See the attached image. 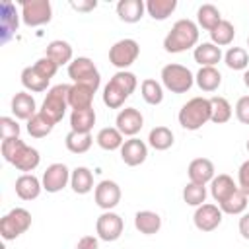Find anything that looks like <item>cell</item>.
Here are the masks:
<instances>
[{
    "mask_svg": "<svg viewBox=\"0 0 249 249\" xmlns=\"http://www.w3.org/2000/svg\"><path fill=\"white\" fill-rule=\"evenodd\" d=\"M53 126H54V124H53L45 115H41V113L33 115V117L27 121V132H29L33 138H45L47 134H51Z\"/></svg>",
    "mask_w": 249,
    "mask_h": 249,
    "instance_id": "40",
    "label": "cell"
},
{
    "mask_svg": "<svg viewBox=\"0 0 249 249\" xmlns=\"http://www.w3.org/2000/svg\"><path fill=\"white\" fill-rule=\"evenodd\" d=\"M121 158H123V161L126 165L136 167V165H140V163L146 161V158H148V146L140 138L124 140V144L121 146Z\"/></svg>",
    "mask_w": 249,
    "mask_h": 249,
    "instance_id": "16",
    "label": "cell"
},
{
    "mask_svg": "<svg viewBox=\"0 0 249 249\" xmlns=\"http://www.w3.org/2000/svg\"><path fill=\"white\" fill-rule=\"evenodd\" d=\"M224 62L231 70H245L249 64V54L241 47H230L228 53L224 54Z\"/></svg>",
    "mask_w": 249,
    "mask_h": 249,
    "instance_id": "38",
    "label": "cell"
},
{
    "mask_svg": "<svg viewBox=\"0 0 249 249\" xmlns=\"http://www.w3.org/2000/svg\"><path fill=\"white\" fill-rule=\"evenodd\" d=\"M33 68L43 76V78H47V80H51L54 74H56V70H58V64L54 62V60H51L49 56H43V58H39L35 64H33Z\"/></svg>",
    "mask_w": 249,
    "mask_h": 249,
    "instance_id": "44",
    "label": "cell"
},
{
    "mask_svg": "<svg viewBox=\"0 0 249 249\" xmlns=\"http://www.w3.org/2000/svg\"><path fill=\"white\" fill-rule=\"evenodd\" d=\"M31 226V214L25 208H12L8 214H4V218L0 220V233L6 241L19 237L21 233H25Z\"/></svg>",
    "mask_w": 249,
    "mask_h": 249,
    "instance_id": "6",
    "label": "cell"
},
{
    "mask_svg": "<svg viewBox=\"0 0 249 249\" xmlns=\"http://www.w3.org/2000/svg\"><path fill=\"white\" fill-rule=\"evenodd\" d=\"M183 200L191 206H200L206 200V187L204 185H196V183H187V187L183 189Z\"/></svg>",
    "mask_w": 249,
    "mask_h": 249,
    "instance_id": "42",
    "label": "cell"
},
{
    "mask_svg": "<svg viewBox=\"0 0 249 249\" xmlns=\"http://www.w3.org/2000/svg\"><path fill=\"white\" fill-rule=\"evenodd\" d=\"M220 206V210L224 212V214H241L245 208H247V195L241 191V189H237L231 196H228L222 204H218Z\"/></svg>",
    "mask_w": 249,
    "mask_h": 249,
    "instance_id": "41",
    "label": "cell"
},
{
    "mask_svg": "<svg viewBox=\"0 0 249 249\" xmlns=\"http://www.w3.org/2000/svg\"><path fill=\"white\" fill-rule=\"evenodd\" d=\"M19 25V18L16 12V6L10 0H4L0 4V35H2V43H8L10 37L18 31Z\"/></svg>",
    "mask_w": 249,
    "mask_h": 249,
    "instance_id": "15",
    "label": "cell"
},
{
    "mask_svg": "<svg viewBox=\"0 0 249 249\" xmlns=\"http://www.w3.org/2000/svg\"><path fill=\"white\" fill-rule=\"evenodd\" d=\"M235 117L239 123L249 124V95H243L235 103Z\"/></svg>",
    "mask_w": 249,
    "mask_h": 249,
    "instance_id": "45",
    "label": "cell"
},
{
    "mask_svg": "<svg viewBox=\"0 0 249 249\" xmlns=\"http://www.w3.org/2000/svg\"><path fill=\"white\" fill-rule=\"evenodd\" d=\"M53 18V6L49 0H23L21 19L27 27H39L49 23Z\"/></svg>",
    "mask_w": 249,
    "mask_h": 249,
    "instance_id": "8",
    "label": "cell"
},
{
    "mask_svg": "<svg viewBox=\"0 0 249 249\" xmlns=\"http://www.w3.org/2000/svg\"><path fill=\"white\" fill-rule=\"evenodd\" d=\"M189 179L196 185H206L214 179V163L208 158H196L189 163Z\"/></svg>",
    "mask_w": 249,
    "mask_h": 249,
    "instance_id": "17",
    "label": "cell"
},
{
    "mask_svg": "<svg viewBox=\"0 0 249 249\" xmlns=\"http://www.w3.org/2000/svg\"><path fill=\"white\" fill-rule=\"evenodd\" d=\"M210 113H212L210 99H206V97H193V99H189L181 107L177 119H179V124L183 128L198 130L202 124H206L210 121Z\"/></svg>",
    "mask_w": 249,
    "mask_h": 249,
    "instance_id": "3",
    "label": "cell"
},
{
    "mask_svg": "<svg viewBox=\"0 0 249 249\" xmlns=\"http://www.w3.org/2000/svg\"><path fill=\"white\" fill-rule=\"evenodd\" d=\"M128 97H130V95H128L121 86H117V84L111 82V80H109V84L103 88V103H105L109 109H119Z\"/></svg>",
    "mask_w": 249,
    "mask_h": 249,
    "instance_id": "36",
    "label": "cell"
},
{
    "mask_svg": "<svg viewBox=\"0 0 249 249\" xmlns=\"http://www.w3.org/2000/svg\"><path fill=\"white\" fill-rule=\"evenodd\" d=\"M70 6L78 12H89V10H95L97 2L95 0H88V2H70Z\"/></svg>",
    "mask_w": 249,
    "mask_h": 249,
    "instance_id": "48",
    "label": "cell"
},
{
    "mask_svg": "<svg viewBox=\"0 0 249 249\" xmlns=\"http://www.w3.org/2000/svg\"><path fill=\"white\" fill-rule=\"evenodd\" d=\"M2 156L8 163H12L16 169L27 173V171H33L39 161H41V156L35 148L27 146L23 140L19 138H12V140H2Z\"/></svg>",
    "mask_w": 249,
    "mask_h": 249,
    "instance_id": "1",
    "label": "cell"
},
{
    "mask_svg": "<svg viewBox=\"0 0 249 249\" xmlns=\"http://www.w3.org/2000/svg\"><path fill=\"white\" fill-rule=\"evenodd\" d=\"M70 181V171L64 163H53L45 169L43 173V189L47 193H58L66 187V183Z\"/></svg>",
    "mask_w": 249,
    "mask_h": 249,
    "instance_id": "12",
    "label": "cell"
},
{
    "mask_svg": "<svg viewBox=\"0 0 249 249\" xmlns=\"http://www.w3.org/2000/svg\"><path fill=\"white\" fill-rule=\"evenodd\" d=\"M196 21L202 29H206L208 33L222 21V16H220V10L212 4H202L198 10H196Z\"/></svg>",
    "mask_w": 249,
    "mask_h": 249,
    "instance_id": "31",
    "label": "cell"
},
{
    "mask_svg": "<svg viewBox=\"0 0 249 249\" xmlns=\"http://www.w3.org/2000/svg\"><path fill=\"white\" fill-rule=\"evenodd\" d=\"M195 82L202 91H216L222 84V74L214 66H200L195 76Z\"/></svg>",
    "mask_w": 249,
    "mask_h": 249,
    "instance_id": "25",
    "label": "cell"
},
{
    "mask_svg": "<svg viewBox=\"0 0 249 249\" xmlns=\"http://www.w3.org/2000/svg\"><path fill=\"white\" fill-rule=\"evenodd\" d=\"M177 8V0H148L146 2V12L152 16V19L163 21L167 19Z\"/></svg>",
    "mask_w": 249,
    "mask_h": 249,
    "instance_id": "30",
    "label": "cell"
},
{
    "mask_svg": "<svg viewBox=\"0 0 249 249\" xmlns=\"http://www.w3.org/2000/svg\"><path fill=\"white\" fill-rule=\"evenodd\" d=\"M144 126V117L138 109L134 107H126L121 109L117 115V128L121 130L123 136H136L140 132V128Z\"/></svg>",
    "mask_w": 249,
    "mask_h": 249,
    "instance_id": "13",
    "label": "cell"
},
{
    "mask_svg": "<svg viewBox=\"0 0 249 249\" xmlns=\"http://www.w3.org/2000/svg\"><path fill=\"white\" fill-rule=\"evenodd\" d=\"M140 54V47L134 39H121L109 49V62L121 70L128 68Z\"/></svg>",
    "mask_w": 249,
    "mask_h": 249,
    "instance_id": "9",
    "label": "cell"
},
{
    "mask_svg": "<svg viewBox=\"0 0 249 249\" xmlns=\"http://www.w3.org/2000/svg\"><path fill=\"white\" fill-rule=\"evenodd\" d=\"M93 196H95V204L107 212V210L115 208V206L121 202V187H119L115 181L105 179V181H101V183L95 187Z\"/></svg>",
    "mask_w": 249,
    "mask_h": 249,
    "instance_id": "14",
    "label": "cell"
},
{
    "mask_svg": "<svg viewBox=\"0 0 249 249\" xmlns=\"http://www.w3.org/2000/svg\"><path fill=\"white\" fill-rule=\"evenodd\" d=\"M243 84L249 88V70H245V74H243Z\"/></svg>",
    "mask_w": 249,
    "mask_h": 249,
    "instance_id": "50",
    "label": "cell"
},
{
    "mask_svg": "<svg viewBox=\"0 0 249 249\" xmlns=\"http://www.w3.org/2000/svg\"><path fill=\"white\" fill-rule=\"evenodd\" d=\"M95 142L99 144V148H103L107 152L119 150L124 144L123 134H121V130L117 126H105V128H101L97 132V136H95Z\"/></svg>",
    "mask_w": 249,
    "mask_h": 249,
    "instance_id": "29",
    "label": "cell"
},
{
    "mask_svg": "<svg viewBox=\"0 0 249 249\" xmlns=\"http://www.w3.org/2000/svg\"><path fill=\"white\" fill-rule=\"evenodd\" d=\"M123 228H124L123 218H121L119 214L111 212V210L103 212V214L97 218V222H95L97 237L103 239V241H115V239H119L121 233H123Z\"/></svg>",
    "mask_w": 249,
    "mask_h": 249,
    "instance_id": "10",
    "label": "cell"
},
{
    "mask_svg": "<svg viewBox=\"0 0 249 249\" xmlns=\"http://www.w3.org/2000/svg\"><path fill=\"white\" fill-rule=\"evenodd\" d=\"M148 142H150V146H152L154 150L163 152V150H167V148L173 146V132H171L167 126H156V128L150 130Z\"/></svg>",
    "mask_w": 249,
    "mask_h": 249,
    "instance_id": "37",
    "label": "cell"
},
{
    "mask_svg": "<svg viewBox=\"0 0 249 249\" xmlns=\"http://www.w3.org/2000/svg\"><path fill=\"white\" fill-rule=\"evenodd\" d=\"M210 109H212L210 121L216 124H224L231 119V105L226 97H220V95L210 97Z\"/></svg>",
    "mask_w": 249,
    "mask_h": 249,
    "instance_id": "32",
    "label": "cell"
},
{
    "mask_svg": "<svg viewBox=\"0 0 249 249\" xmlns=\"http://www.w3.org/2000/svg\"><path fill=\"white\" fill-rule=\"evenodd\" d=\"M134 228L144 235L158 233L161 228V218H160V214H156L152 210H140L134 216Z\"/></svg>",
    "mask_w": 249,
    "mask_h": 249,
    "instance_id": "23",
    "label": "cell"
},
{
    "mask_svg": "<svg viewBox=\"0 0 249 249\" xmlns=\"http://www.w3.org/2000/svg\"><path fill=\"white\" fill-rule=\"evenodd\" d=\"M140 91H142V97L148 105H160L163 101V89H161V84L148 78L142 82L140 86Z\"/></svg>",
    "mask_w": 249,
    "mask_h": 249,
    "instance_id": "39",
    "label": "cell"
},
{
    "mask_svg": "<svg viewBox=\"0 0 249 249\" xmlns=\"http://www.w3.org/2000/svg\"><path fill=\"white\" fill-rule=\"evenodd\" d=\"M95 124V111L89 109H74L70 113V128L74 132H89Z\"/></svg>",
    "mask_w": 249,
    "mask_h": 249,
    "instance_id": "26",
    "label": "cell"
},
{
    "mask_svg": "<svg viewBox=\"0 0 249 249\" xmlns=\"http://www.w3.org/2000/svg\"><path fill=\"white\" fill-rule=\"evenodd\" d=\"M68 93H70V86L68 84H58V86L51 88L39 113L45 115L53 124L60 123L64 113H66V109L70 107L68 105Z\"/></svg>",
    "mask_w": 249,
    "mask_h": 249,
    "instance_id": "4",
    "label": "cell"
},
{
    "mask_svg": "<svg viewBox=\"0 0 249 249\" xmlns=\"http://www.w3.org/2000/svg\"><path fill=\"white\" fill-rule=\"evenodd\" d=\"M43 183L33 173H23L16 179V195L21 200H35L41 195Z\"/></svg>",
    "mask_w": 249,
    "mask_h": 249,
    "instance_id": "18",
    "label": "cell"
},
{
    "mask_svg": "<svg viewBox=\"0 0 249 249\" xmlns=\"http://www.w3.org/2000/svg\"><path fill=\"white\" fill-rule=\"evenodd\" d=\"M12 113L16 115V119L21 121H29L33 115H37V105L33 95H29L27 91H18L12 97Z\"/></svg>",
    "mask_w": 249,
    "mask_h": 249,
    "instance_id": "20",
    "label": "cell"
},
{
    "mask_svg": "<svg viewBox=\"0 0 249 249\" xmlns=\"http://www.w3.org/2000/svg\"><path fill=\"white\" fill-rule=\"evenodd\" d=\"M237 187L249 196V160L247 161H243L241 163V167H239V173H237Z\"/></svg>",
    "mask_w": 249,
    "mask_h": 249,
    "instance_id": "46",
    "label": "cell"
},
{
    "mask_svg": "<svg viewBox=\"0 0 249 249\" xmlns=\"http://www.w3.org/2000/svg\"><path fill=\"white\" fill-rule=\"evenodd\" d=\"M198 43V25L191 19H179L173 23L171 31L163 39V49L167 53H183Z\"/></svg>",
    "mask_w": 249,
    "mask_h": 249,
    "instance_id": "2",
    "label": "cell"
},
{
    "mask_svg": "<svg viewBox=\"0 0 249 249\" xmlns=\"http://www.w3.org/2000/svg\"><path fill=\"white\" fill-rule=\"evenodd\" d=\"M247 45H249V37H247Z\"/></svg>",
    "mask_w": 249,
    "mask_h": 249,
    "instance_id": "52",
    "label": "cell"
},
{
    "mask_svg": "<svg viewBox=\"0 0 249 249\" xmlns=\"http://www.w3.org/2000/svg\"><path fill=\"white\" fill-rule=\"evenodd\" d=\"M0 136L2 140H12L19 138V124L12 117H2L0 119Z\"/></svg>",
    "mask_w": 249,
    "mask_h": 249,
    "instance_id": "43",
    "label": "cell"
},
{
    "mask_svg": "<svg viewBox=\"0 0 249 249\" xmlns=\"http://www.w3.org/2000/svg\"><path fill=\"white\" fill-rule=\"evenodd\" d=\"M21 84H23V88L25 89H29V91H45L47 89V86H49V80L47 78H43L33 66H25L23 70H21Z\"/></svg>",
    "mask_w": 249,
    "mask_h": 249,
    "instance_id": "35",
    "label": "cell"
},
{
    "mask_svg": "<svg viewBox=\"0 0 249 249\" xmlns=\"http://www.w3.org/2000/svg\"><path fill=\"white\" fill-rule=\"evenodd\" d=\"M233 37H235V27H233V23L228 21V19H222V21L210 31V39H212V43H214L216 47H226V45H230V43L233 41Z\"/></svg>",
    "mask_w": 249,
    "mask_h": 249,
    "instance_id": "34",
    "label": "cell"
},
{
    "mask_svg": "<svg viewBox=\"0 0 249 249\" xmlns=\"http://www.w3.org/2000/svg\"><path fill=\"white\" fill-rule=\"evenodd\" d=\"M45 56H49L51 60H54L58 66L70 64V62H72V47H70V43H66V41H62V39L51 41V43L47 45Z\"/></svg>",
    "mask_w": 249,
    "mask_h": 249,
    "instance_id": "27",
    "label": "cell"
},
{
    "mask_svg": "<svg viewBox=\"0 0 249 249\" xmlns=\"http://www.w3.org/2000/svg\"><path fill=\"white\" fill-rule=\"evenodd\" d=\"M97 247H99L97 245V237H93V235H84L76 243V249H97Z\"/></svg>",
    "mask_w": 249,
    "mask_h": 249,
    "instance_id": "47",
    "label": "cell"
},
{
    "mask_svg": "<svg viewBox=\"0 0 249 249\" xmlns=\"http://www.w3.org/2000/svg\"><path fill=\"white\" fill-rule=\"evenodd\" d=\"M70 187H72V191L78 193V195L89 193V191L93 189V173H91L88 167H84V165L76 167V169L70 173Z\"/></svg>",
    "mask_w": 249,
    "mask_h": 249,
    "instance_id": "28",
    "label": "cell"
},
{
    "mask_svg": "<svg viewBox=\"0 0 249 249\" xmlns=\"http://www.w3.org/2000/svg\"><path fill=\"white\" fill-rule=\"evenodd\" d=\"M97 89L86 86V84H72L68 93V105L74 109H89L93 103V95Z\"/></svg>",
    "mask_w": 249,
    "mask_h": 249,
    "instance_id": "19",
    "label": "cell"
},
{
    "mask_svg": "<svg viewBox=\"0 0 249 249\" xmlns=\"http://www.w3.org/2000/svg\"><path fill=\"white\" fill-rule=\"evenodd\" d=\"M239 187L233 183V179L230 177V175H226V173H220L218 177H214L212 181H210V193H212V198L218 202V204H222L228 196H231L235 191H237Z\"/></svg>",
    "mask_w": 249,
    "mask_h": 249,
    "instance_id": "21",
    "label": "cell"
},
{
    "mask_svg": "<svg viewBox=\"0 0 249 249\" xmlns=\"http://www.w3.org/2000/svg\"><path fill=\"white\" fill-rule=\"evenodd\" d=\"M91 142H93V138H91L89 132H74V130H70L66 134V138H64V144H66L68 152H72V154L88 152L91 148Z\"/></svg>",
    "mask_w": 249,
    "mask_h": 249,
    "instance_id": "33",
    "label": "cell"
},
{
    "mask_svg": "<svg viewBox=\"0 0 249 249\" xmlns=\"http://www.w3.org/2000/svg\"><path fill=\"white\" fill-rule=\"evenodd\" d=\"M68 76L72 78L74 84H86L93 89L99 88L101 84V76L99 70L95 68V64L91 62V58L88 56H78L68 64Z\"/></svg>",
    "mask_w": 249,
    "mask_h": 249,
    "instance_id": "7",
    "label": "cell"
},
{
    "mask_svg": "<svg viewBox=\"0 0 249 249\" xmlns=\"http://www.w3.org/2000/svg\"><path fill=\"white\" fill-rule=\"evenodd\" d=\"M161 82L173 93H185L193 88V72L183 64H165L161 68Z\"/></svg>",
    "mask_w": 249,
    "mask_h": 249,
    "instance_id": "5",
    "label": "cell"
},
{
    "mask_svg": "<svg viewBox=\"0 0 249 249\" xmlns=\"http://www.w3.org/2000/svg\"><path fill=\"white\" fill-rule=\"evenodd\" d=\"M239 233L243 235V239H249V212L239 218Z\"/></svg>",
    "mask_w": 249,
    "mask_h": 249,
    "instance_id": "49",
    "label": "cell"
},
{
    "mask_svg": "<svg viewBox=\"0 0 249 249\" xmlns=\"http://www.w3.org/2000/svg\"><path fill=\"white\" fill-rule=\"evenodd\" d=\"M222 210L216 204H200L195 210L193 222L196 226V230L200 231H214L220 224H222Z\"/></svg>",
    "mask_w": 249,
    "mask_h": 249,
    "instance_id": "11",
    "label": "cell"
},
{
    "mask_svg": "<svg viewBox=\"0 0 249 249\" xmlns=\"http://www.w3.org/2000/svg\"><path fill=\"white\" fill-rule=\"evenodd\" d=\"M146 12V4L142 0H121L117 4V16L124 23H136L142 19Z\"/></svg>",
    "mask_w": 249,
    "mask_h": 249,
    "instance_id": "22",
    "label": "cell"
},
{
    "mask_svg": "<svg viewBox=\"0 0 249 249\" xmlns=\"http://www.w3.org/2000/svg\"><path fill=\"white\" fill-rule=\"evenodd\" d=\"M247 152H249V140H247Z\"/></svg>",
    "mask_w": 249,
    "mask_h": 249,
    "instance_id": "51",
    "label": "cell"
},
{
    "mask_svg": "<svg viewBox=\"0 0 249 249\" xmlns=\"http://www.w3.org/2000/svg\"><path fill=\"white\" fill-rule=\"evenodd\" d=\"M193 56L200 66H216L222 60V51L214 43H200L198 47H195Z\"/></svg>",
    "mask_w": 249,
    "mask_h": 249,
    "instance_id": "24",
    "label": "cell"
}]
</instances>
